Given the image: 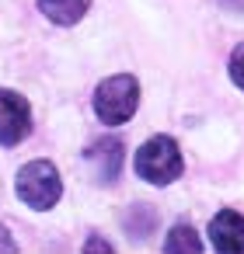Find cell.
<instances>
[{"instance_id": "30bf717a", "label": "cell", "mask_w": 244, "mask_h": 254, "mask_svg": "<svg viewBox=\"0 0 244 254\" xmlns=\"http://www.w3.org/2000/svg\"><path fill=\"white\" fill-rule=\"evenodd\" d=\"M230 80L244 91V42L234 49V56H230Z\"/></svg>"}, {"instance_id": "5b68a950", "label": "cell", "mask_w": 244, "mask_h": 254, "mask_svg": "<svg viewBox=\"0 0 244 254\" xmlns=\"http://www.w3.org/2000/svg\"><path fill=\"white\" fill-rule=\"evenodd\" d=\"M209 240L223 254H244V216L234 209H223L209 223Z\"/></svg>"}, {"instance_id": "52a82bcc", "label": "cell", "mask_w": 244, "mask_h": 254, "mask_svg": "<svg viewBox=\"0 0 244 254\" xmlns=\"http://www.w3.org/2000/svg\"><path fill=\"white\" fill-rule=\"evenodd\" d=\"M39 7H42V14H46L49 21H56V25H77V21L87 14L91 0H39Z\"/></svg>"}, {"instance_id": "7a4b0ae2", "label": "cell", "mask_w": 244, "mask_h": 254, "mask_svg": "<svg viewBox=\"0 0 244 254\" xmlns=\"http://www.w3.org/2000/svg\"><path fill=\"white\" fill-rule=\"evenodd\" d=\"M136 174L150 185H171L181 174V150L171 136H154L136 153Z\"/></svg>"}, {"instance_id": "8992f818", "label": "cell", "mask_w": 244, "mask_h": 254, "mask_svg": "<svg viewBox=\"0 0 244 254\" xmlns=\"http://www.w3.org/2000/svg\"><path fill=\"white\" fill-rule=\"evenodd\" d=\"M87 164L94 167V178L98 181H115L119 171H122V143L119 139H98L91 150H87Z\"/></svg>"}, {"instance_id": "277c9868", "label": "cell", "mask_w": 244, "mask_h": 254, "mask_svg": "<svg viewBox=\"0 0 244 254\" xmlns=\"http://www.w3.org/2000/svg\"><path fill=\"white\" fill-rule=\"evenodd\" d=\"M32 129V108L21 94L0 91V146H18Z\"/></svg>"}, {"instance_id": "8fae6325", "label": "cell", "mask_w": 244, "mask_h": 254, "mask_svg": "<svg viewBox=\"0 0 244 254\" xmlns=\"http://www.w3.org/2000/svg\"><path fill=\"white\" fill-rule=\"evenodd\" d=\"M0 251H18V244L11 240V233H7L4 226H0Z\"/></svg>"}, {"instance_id": "6da1fadb", "label": "cell", "mask_w": 244, "mask_h": 254, "mask_svg": "<svg viewBox=\"0 0 244 254\" xmlns=\"http://www.w3.org/2000/svg\"><path fill=\"white\" fill-rule=\"evenodd\" d=\"M136 105H140V84H136V77H129V73L108 77V80H101L98 91H94V112H98V119L108 122V126L129 122L133 112H136Z\"/></svg>"}, {"instance_id": "9c48e42d", "label": "cell", "mask_w": 244, "mask_h": 254, "mask_svg": "<svg viewBox=\"0 0 244 254\" xmlns=\"http://www.w3.org/2000/svg\"><path fill=\"white\" fill-rule=\"evenodd\" d=\"M154 219H157V216H154L147 205H133L129 216H126V226H129L133 237H147V233L154 230Z\"/></svg>"}, {"instance_id": "ba28073f", "label": "cell", "mask_w": 244, "mask_h": 254, "mask_svg": "<svg viewBox=\"0 0 244 254\" xmlns=\"http://www.w3.org/2000/svg\"><path fill=\"white\" fill-rule=\"evenodd\" d=\"M164 251H185V254H199L202 251V240H199V233L188 226V223H178L171 233H167V240H164Z\"/></svg>"}, {"instance_id": "3957f363", "label": "cell", "mask_w": 244, "mask_h": 254, "mask_svg": "<svg viewBox=\"0 0 244 254\" xmlns=\"http://www.w3.org/2000/svg\"><path fill=\"white\" fill-rule=\"evenodd\" d=\"M63 195V181H60V171L49 164V160H32L21 167L18 174V198L39 212L53 209Z\"/></svg>"}]
</instances>
